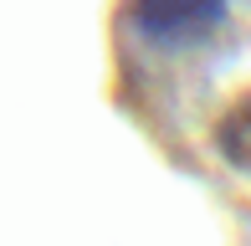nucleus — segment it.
<instances>
[{
    "label": "nucleus",
    "mask_w": 251,
    "mask_h": 246,
    "mask_svg": "<svg viewBox=\"0 0 251 246\" xmlns=\"http://www.w3.org/2000/svg\"><path fill=\"white\" fill-rule=\"evenodd\" d=\"M221 21H226V0H128V26L144 41L169 51L210 41Z\"/></svg>",
    "instance_id": "1"
},
{
    "label": "nucleus",
    "mask_w": 251,
    "mask_h": 246,
    "mask_svg": "<svg viewBox=\"0 0 251 246\" xmlns=\"http://www.w3.org/2000/svg\"><path fill=\"white\" fill-rule=\"evenodd\" d=\"M215 154H221L231 170L251 174V93L236 98V103L215 118Z\"/></svg>",
    "instance_id": "2"
}]
</instances>
